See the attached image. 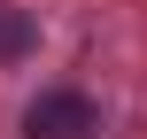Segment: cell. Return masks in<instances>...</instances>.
Masks as SVG:
<instances>
[{"label": "cell", "mask_w": 147, "mask_h": 139, "mask_svg": "<svg viewBox=\"0 0 147 139\" xmlns=\"http://www.w3.org/2000/svg\"><path fill=\"white\" fill-rule=\"evenodd\" d=\"M93 132H101V116L85 93H39L23 108V139H93Z\"/></svg>", "instance_id": "cell-1"}]
</instances>
